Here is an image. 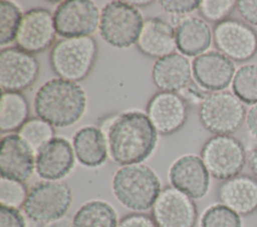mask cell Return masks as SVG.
<instances>
[{
    "mask_svg": "<svg viewBox=\"0 0 257 227\" xmlns=\"http://www.w3.org/2000/svg\"><path fill=\"white\" fill-rule=\"evenodd\" d=\"M111 159L122 166L141 164L154 152L158 132L148 115L128 111L116 116L106 131Z\"/></svg>",
    "mask_w": 257,
    "mask_h": 227,
    "instance_id": "6da1fadb",
    "label": "cell"
},
{
    "mask_svg": "<svg viewBox=\"0 0 257 227\" xmlns=\"http://www.w3.org/2000/svg\"><path fill=\"white\" fill-rule=\"evenodd\" d=\"M86 94L76 82L61 78L48 80L39 87L34 97L37 117L56 128L78 122L86 109Z\"/></svg>",
    "mask_w": 257,
    "mask_h": 227,
    "instance_id": "7a4b0ae2",
    "label": "cell"
},
{
    "mask_svg": "<svg viewBox=\"0 0 257 227\" xmlns=\"http://www.w3.org/2000/svg\"><path fill=\"white\" fill-rule=\"evenodd\" d=\"M161 191L158 175L144 164L121 166L112 177V192L116 200L135 212L152 209Z\"/></svg>",
    "mask_w": 257,
    "mask_h": 227,
    "instance_id": "3957f363",
    "label": "cell"
},
{
    "mask_svg": "<svg viewBox=\"0 0 257 227\" xmlns=\"http://www.w3.org/2000/svg\"><path fill=\"white\" fill-rule=\"evenodd\" d=\"M97 54V42L91 36L63 38L51 47L49 62L52 71L59 78L77 83L88 77Z\"/></svg>",
    "mask_w": 257,
    "mask_h": 227,
    "instance_id": "277c9868",
    "label": "cell"
},
{
    "mask_svg": "<svg viewBox=\"0 0 257 227\" xmlns=\"http://www.w3.org/2000/svg\"><path fill=\"white\" fill-rule=\"evenodd\" d=\"M144 22L137 7L127 1L114 0L101 9L98 30L101 38L110 46L128 48L137 44Z\"/></svg>",
    "mask_w": 257,
    "mask_h": 227,
    "instance_id": "5b68a950",
    "label": "cell"
},
{
    "mask_svg": "<svg viewBox=\"0 0 257 227\" xmlns=\"http://www.w3.org/2000/svg\"><path fill=\"white\" fill-rule=\"evenodd\" d=\"M202 126L215 135H231L246 121L247 110L233 93L213 92L200 103L198 110Z\"/></svg>",
    "mask_w": 257,
    "mask_h": 227,
    "instance_id": "8992f818",
    "label": "cell"
},
{
    "mask_svg": "<svg viewBox=\"0 0 257 227\" xmlns=\"http://www.w3.org/2000/svg\"><path fill=\"white\" fill-rule=\"evenodd\" d=\"M72 203L70 187L61 181H40L32 185L23 206L25 215L39 224L61 219Z\"/></svg>",
    "mask_w": 257,
    "mask_h": 227,
    "instance_id": "52a82bcc",
    "label": "cell"
},
{
    "mask_svg": "<svg viewBox=\"0 0 257 227\" xmlns=\"http://www.w3.org/2000/svg\"><path fill=\"white\" fill-rule=\"evenodd\" d=\"M201 158L210 175L227 180L241 173L247 154L242 142L232 135H214L202 146Z\"/></svg>",
    "mask_w": 257,
    "mask_h": 227,
    "instance_id": "ba28073f",
    "label": "cell"
},
{
    "mask_svg": "<svg viewBox=\"0 0 257 227\" xmlns=\"http://www.w3.org/2000/svg\"><path fill=\"white\" fill-rule=\"evenodd\" d=\"M213 41L218 51L232 61H248L257 53V32L248 23L236 18L215 24Z\"/></svg>",
    "mask_w": 257,
    "mask_h": 227,
    "instance_id": "9c48e42d",
    "label": "cell"
},
{
    "mask_svg": "<svg viewBox=\"0 0 257 227\" xmlns=\"http://www.w3.org/2000/svg\"><path fill=\"white\" fill-rule=\"evenodd\" d=\"M100 12L90 0L61 1L54 13L56 34L63 38L91 36L99 27Z\"/></svg>",
    "mask_w": 257,
    "mask_h": 227,
    "instance_id": "30bf717a",
    "label": "cell"
},
{
    "mask_svg": "<svg viewBox=\"0 0 257 227\" xmlns=\"http://www.w3.org/2000/svg\"><path fill=\"white\" fill-rule=\"evenodd\" d=\"M40 64L37 58L17 46L0 51V86L2 92H22L38 79Z\"/></svg>",
    "mask_w": 257,
    "mask_h": 227,
    "instance_id": "8fae6325",
    "label": "cell"
},
{
    "mask_svg": "<svg viewBox=\"0 0 257 227\" xmlns=\"http://www.w3.org/2000/svg\"><path fill=\"white\" fill-rule=\"evenodd\" d=\"M152 217L158 227H195L198 208L194 199L173 186H167L152 207Z\"/></svg>",
    "mask_w": 257,
    "mask_h": 227,
    "instance_id": "7c38bea8",
    "label": "cell"
},
{
    "mask_svg": "<svg viewBox=\"0 0 257 227\" xmlns=\"http://www.w3.org/2000/svg\"><path fill=\"white\" fill-rule=\"evenodd\" d=\"M55 37L53 14L46 8L36 7L23 14L15 42L18 48L35 55L52 47Z\"/></svg>",
    "mask_w": 257,
    "mask_h": 227,
    "instance_id": "4fadbf2b",
    "label": "cell"
},
{
    "mask_svg": "<svg viewBox=\"0 0 257 227\" xmlns=\"http://www.w3.org/2000/svg\"><path fill=\"white\" fill-rule=\"evenodd\" d=\"M146 111L158 133L171 135L186 124L190 106L179 93L158 91L150 98Z\"/></svg>",
    "mask_w": 257,
    "mask_h": 227,
    "instance_id": "5bb4252c",
    "label": "cell"
},
{
    "mask_svg": "<svg viewBox=\"0 0 257 227\" xmlns=\"http://www.w3.org/2000/svg\"><path fill=\"white\" fill-rule=\"evenodd\" d=\"M195 83L205 91L220 92L226 89L235 76L231 59L219 51H208L197 56L192 63Z\"/></svg>",
    "mask_w": 257,
    "mask_h": 227,
    "instance_id": "9a60e30c",
    "label": "cell"
},
{
    "mask_svg": "<svg viewBox=\"0 0 257 227\" xmlns=\"http://www.w3.org/2000/svg\"><path fill=\"white\" fill-rule=\"evenodd\" d=\"M35 151L18 134L2 137L0 149L2 178L25 182L35 170Z\"/></svg>",
    "mask_w": 257,
    "mask_h": 227,
    "instance_id": "2e32d148",
    "label": "cell"
},
{
    "mask_svg": "<svg viewBox=\"0 0 257 227\" xmlns=\"http://www.w3.org/2000/svg\"><path fill=\"white\" fill-rule=\"evenodd\" d=\"M169 178L173 187L192 199H201L208 193L210 173L201 157L187 154L178 158L170 167Z\"/></svg>",
    "mask_w": 257,
    "mask_h": 227,
    "instance_id": "e0dca14e",
    "label": "cell"
},
{
    "mask_svg": "<svg viewBox=\"0 0 257 227\" xmlns=\"http://www.w3.org/2000/svg\"><path fill=\"white\" fill-rule=\"evenodd\" d=\"M75 154L69 141L54 137L36 152L35 171L45 181H58L73 169Z\"/></svg>",
    "mask_w": 257,
    "mask_h": 227,
    "instance_id": "ac0fdd59",
    "label": "cell"
},
{
    "mask_svg": "<svg viewBox=\"0 0 257 227\" xmlns=\"http://www.w3.org/2000/svg\"><path fill=\"white\" fill-rule=\"evenodd\" d=\"M192 73L188 58L174 52L156 60L152 69V80L159 91L177 93L192 83Z\"/></svg>",
    "mask_w": 257,
    "mask_h": 227,
    "instance_id": "d6986e66",
    "label": "cell"
},
{
    "mask_svg": "<svg viewBox=\"0 0 257 227\" xmlns=\"http://www.w3.org/2000/svg\"><path fill=\"white\" fill-rule=\"evenodd\" d=\"M137 47L142 54L150 58L160 59L174 53L176 45V29L160 17H150L144 22Z\"/></svg>",
    "mask_w": 257,
    "mask_h": 227,
    "instance_id": "ffe728a7",
    "label": "cell"
},
{
    "mask_svg": "<svg viewBox=\"0 0 257 227\" xmlns=\"http://www.w3.org/2000/svg\"><path fill=\"white\" fill-rule=\"evenodd\" d=\"M221 204L239 215H250L257 210V179L250 175H237L223 181L217 191Z\"/></svg>",
    "mask_w": 257,
    "mask_h": 227,
    "instance_id": "44dd1931",
    "label": "cell"
},
{
    "mask_svg": "<svg viewBox=\"0 0 257 227\" xmlns=\"http://www.w3.org/2000/svg\"><path fill=\"white\" fill-rule=\"evenodd\" d=\"M177 49L184 56L197 57L210 47L213 32L208 23L198 17L185 16L176 26Z\"/></svg>",
    "mask_w": 257,
    "mask_h": 227,
    "instance_id": "7402d4cb",
    "label": "cell"
},
{
    "mask_svg": "<svg viewBox=\"0 0 257 227\" xmlns=\"http://www.w3.org/2000/svg\"><path fill=\"white\" fill-rule=\"evenodd\" d=\"M75 158L85 167L101 166L107 159V140L98 127L86 126L77 130L73 136Z\"/></svg>",
    "mask_w": 257,
    "mask_h": 227,
    "instance_id": "603a6c76",
    "label": "cell"
},
{
    "mask_svg": "<svg viewBox=\"0 0 257 227\" xmlns=\"http://www.w3.org/2000/svg\"><path fill=\"white\" fill-rule=\"evenodd\" d=\"M28 99L21 92H2L0 102L1 133L18 132L29 119Z\"/></svg>",
    "mask_w": 257,
    "mask_h": 227,
    "instance_id": "cb8c5ba5",
    "label": "cell"
},
{
    "mask_svg": "<svg viewBox=\"0 0 257 227\" xmlns=\"http://www.w3.org/2000/svg\"><path fill=\"white\" fill-rule=\"evenodd\" d=\"M114 208L102 200H91L75 212L70 227H117Z\"/></svg>",
    "mask_w": 257,
    "mask_h": 227,
    "instance_id": "d4e9b609",
    "label": "cell"
},
{
    "mask_svg": "<svg viewBox=\"0 0 257 227\" xmlns=\"http://www.w3.org/2000/svg\"><path fill=\"white\" fill-rule=\"evenodd\" d=\"M233 94L247 105L257 104V65L246 64L235 73L232 81Z\"/></svg>",
    "mask_w": 257,
    "mask_h": 227,
    "instance_id": "484cf974",
    "label": "cell"
},
{
    "mask_svg": "<svg viewBox=\"0 0 257 227\" xmlns=\"http://www.w3.org/2000/svg\"><path fill=\"white\" fill-rule=\"evenodd\" d=\"M18 135L24 139L35 153L55 136L52 125L39 117L29 118L19 129Z\"/></svg>",
    "mask_w": 257,
    "mask_h": 227,
    "instance_id": "4316f807",
    "label": "cell"
},
{
    "mask_svg": "<svg viewBox=\"0 0 257 227\" xmlns=\"http://www.w3.org/2000/svg\"><path fill=\"white\" fill-rule=\"evenodd\" d=\"M23 14L13 2L0 1V45L4 46L16 40Z\"/></svg>",
    "mask_w": 257,
    "mask_h": 227,
    "instance_id": "83f0119b",
    "label": "cell"
},
{
    "mask_svg": "<svg viewBox=\"0 0 257 227\" xmlns=\"http://www.w3.org/2000/svg\"><path fill=\"white\" fill-rule=\"evenodd\" d=\"M200 227H242V221L238 213L220 203L204 211Z\"/></svg>",
    "mask_w": 257,
    "mask_h": 227,
    "instance_id": "f1b7e54d",
    "label": "cell"
},
{
    "mask_svg": "<svg viewBox=\"0 0 257 227\" xmlns=\"http://www.w3.org/2000/svg\"><path fill=\"white\" fill-rule=\"evenodd\" d=\"M29 189L24 182L2 178L0 179V203L1 205L16 209L23 208Z\"/></svg>",
    "mask_w": 257,
    "mask_h": 227,
    "instance_id": "f546056e",
    "label": "cell"
},
{
    "mask_svg": "<svg viewBox=\"0 0 257 227\" xmlns=\"http://www.w3.org/2000/svg\"><path fill=\"white\" fill-rule=\"evenodd\" d=\"M236 6L237 1L234 0H203L198 10L204 20L217 24L228 19Z\"/></svg>",
    "mask_w": 257,
    "mask_h": 227,
    "instance_id": "4dcf8cb0",
    "label": "cell"
},
{
    "mask_svg": "<svg viewBox=\"0 0 257 227\" xmlns=\"http://www.w3.org/2000/svg\"><path fill=\"white\" fill-rule=\"evenodd\" d=\"M163 10L175 16H183L199 8L200 1L196 0H161L158 2Z\"/></svg>",
    "mask_w": 257,
    "mask_h": 227,
    "instance_id": "1f68e13d",
    "label": "cell"
},
{
    "mask_svg": "<svg viewBox=\"0 0 257 227\" xmlns=\"http://www.w3.org/2000/svg\"><path fill=\"white\" fill-rule=\"evenodd\" d=\"M0 227H26V221L19 209L1 205Z\"/></svg>",
    "mask_w": 257,
    "mask_h": 227,
    "instance_id": "d6a6232c",
    "label": "cell"
},
{
    "mask_svg": "<svg viewBox=\"0 0 257 227\" xmlns=\"http://www.w3.org/2000/svg\"><path fill=\"white\" fill-rule=\"evenodd\" d=\"M117 227H158V225L151 215L135 212L120 218Z\"/></svg>",
    "mask_w": 257,
    "mask_h": 227,
    "instance_id": "836d02e7",
    "label": "cell"
},
{
    "mask_svg": "<svg viewBox=\"0 0 257 227\" xmlns=\"http://www.w3.org/2000/svg\"><path fill=\"white\" fill-rule=\"evenodd\" d=\"M237 10L246 23L257 26V1L239 0L237 1Z\"/></svg>",
    "mask_w": 257,
    "mask_h": 227,
    "instance_id": "e575fe53",
    "label": "cell"
},
{
    "mask_svg": "<svg viewBox=\"0 0 257 227\" xmlns=\"http://www.w3.org/2000/svg\"><path fill=\"white\" fill-rule=\"evenodd\" d=\"M246 125L251 136L257 138V104L249 109L246 116Z\"/></svg>",
    "mask_w": 257,
    "mask_h": 227,
    "instance_id": "d590c367",
    "label": "cell"
},
{
    "mask_svg": "<svg viewBox=\"0 0 257 227\" xmlns=\"http://www.w3.org/2000/svg\"><path fill=\"white\" fill-rule=\"evenodd\" d=\"M248 163L253 175L257 179V146H255L250 152L248 156Z\"/></svg>",
    "mask_w": 257,
    "mask_h": 227,
    "instance_id": "8d00e7d4",
    "label": "cell"
},
{
    "mask_svg": "<svg viewBox=\"0 0 257 227\" xmlns=\"http://www.w3.org/2000/svg\"><path fill=\"white\" fill-rule=\"evenodd\" d=\"M128 3H131L132 5H134L135 7H145V6H149L151 4L154 3V1H146V0H143V1H140V0H128L127 1Z\"/></svg>",
    "mask_w": 257,
    "mask_h": 227,
    "instance_id": "74e56055",
    "label": "cell"
}]
</instances>
